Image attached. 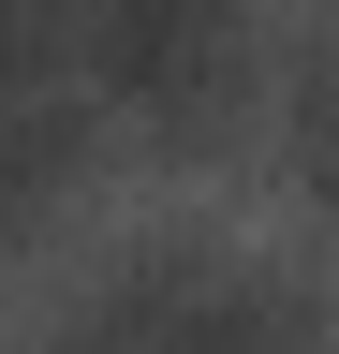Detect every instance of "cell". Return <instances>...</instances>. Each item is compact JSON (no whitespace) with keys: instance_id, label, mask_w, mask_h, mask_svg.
Wrapping results in <instances>:
<instances>
[{"instance_id":"cell-4","label":"cell","mask_w":339,"mask_h":354,"mask_svg":"<svg viewBox=\"0 0 339 354\" xmlns=\"http://www.w3.org/2000/svg\"><path fill=\"white\" fill-rule=\"evenodd\" d=\"M295 148H310V177L339 192V30L310 44V74H295Z\"/></svg>"},{"instance_id":"cell-3","label":"cell","mask_w":339,"mask_h":354,"mask_svg":"<svg viewBox=\"0 0 339 354\" xmlns=\"http://www.w3.org/2000/svg\"><path fill=\"white\" fill-rule=\"evenodd\" d=\"M74 148H89V88H74V30H59V0H0V266L45 236Z\"/></svg>"},{"instance_id":"cell-1","label":"cell","mask_w":339,"mask_h":354,"mask_svg":"<svg viewBox=\"0 0 339 354\" xmlns=\"http://www.w3.org/2000/svg\"><path fill=\"white\" fill-rule=\"evenodd\" d=\"M74 88L148 133H222L251 88V0H59Z\"/></svg>"},{"instance_id":"cell-2","label":"cell","mask_w":339,"mask_h":354,"mask_svg":"<svg viewBox=\"0 0 339 354\" xmlns=\"http://www.w3.org/2000/svg\"><path fill=\"white\" fill-rule=\"evenodd\" d=\"M74 354H325L310 295H280L266 266H222V251H148L89 295Z\"/></svg>"}]
</instances>
